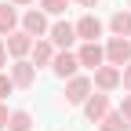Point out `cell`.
Instances as JSON below:
<instances>
[{"label":"cell","instance_id":"9a60e30c","mask_svg":"<svg viewBox=\"0 0 131 131\" xmlns=\"http://www.w3.org/2000/svg\"><path fill=\"white\" fill-rule=\"evenodd\" d=\"M98 127H102V131H127L131 124H127V120L120 117V109H109V113H106V117H102V120H98Z\"/></svg>","mask_w":131,"mask_h":131},{"label":"cell","instance_id":"6da1fadb","mask_svg":"<svg viewBox=\"0 0 131 131\" xmlns=\"http://www.w3.org/2000/svg\"><path fill=\"white\" fill-rule=\"evenodd\" d=\"M91 91H95L91 77H69V80H66V102H69V106H84Z\"/></svg>","mask_w":131,"mask_h":131},{"label":"cell","instance_id":"7402d4cb","mask_svg":"<svg viewBox=\"0 0 131 131\" xmlns=\"http://www.w3.org/2000/svg\"><path fill=\"white\" fill-rule=\"evenodd\" d=\"M7 117H11V113H7V106H4V102H0V131H4V127H7Z\"/></svg>","mask_w":131,"mask_h":131},{"label":"cell","instance_id":"277c9868","mask_svg":"<svg viewBox=\"0 0 131 131\" xmlns=\"http://www.w3.org/2000/svg\"><path fill=\"white\" fill-rule=\"evenodd\" d=\"M51 69H55V77L69 80V77H77V69H80V58H77L73 51H55V58H51Z\"/></svg>","mask_w":131,"mask_h":131},{"label":"cell","instance_id":"d4e9b609","mask_svg":"<svg viewBox=\"0 0 131 131\" xmlns=\"http://www.w3.org/2000/svg\"><path fill=\"white\" fill-rule=\"evenodd\" d=\"M127 11H131V7H127Z\"/></svg>","mask_w":131,"mask_h":131},{"label":"cell","instance_id":"5b68a950","mask_svg":"<svg viewBox=\"0 0 131 131\" xmlns=\"http://www.w3.org/2000/svg\"><path fill=\"white\" fill-rule=\"evenodd\" d=\"M7 77L15 80V88H33V80H37V66H33V62H26V58H15Z\"/></svg>","mask_w":131,"mask_h":131},{"label":"cell","instance_id":"603a6c76","mask_svg":"<svg viewBox=\"0 0 131 131\" xmlns=\"http://www.w3.org/2000/svg\"><path fill=\"white\" fill-rule=\"evenodd\" d=\"M80 7H98V0H77Z\"/></svg>","mask_w":131,"mask_h":131},{"label":"cell","instance_id":"7a4b0ae2","mask_svg":"<svg viewBox=\"0 0 131 131\" xmlns=\"http://www.w3.org/2000/svg\"><path fill=\"white\" fill-rule=\"evenodd\" d=\"M106 62L124 69V66L131 62V40H127V37H113V40L106 44Z\"/></svg>","mask_w":131,"mask_h":131},{"label":"cell","instance_id":"44dd1931","mask_svg":"<svg viewBox=\"0 0 131 131\" xmlns=\"http://www.w3.org/2000/svg\"><path fill=\"white\" fill-rule=\"evenodd\" d=\"M7 66V44H4V37H0V69Z\"/></svg>","mask_w":131,"mask_h":131},{"label":"cell","instance_id":"9c48e42d","mask_svg":"<svg viewBox=\"0 0 131 131\" xmlns=\"http://www.w3.org/2000/svg\"><path fill=\"white\" fill-rule=\"evenodd\" d=\"M109 113V95L106 91H98V95H88V102H84V117L91 120V124H98Z\"/></svg>","mask_w":131,"mask_h":131},{"label":"cell","instance_id":"2e32d148","mask_svg":"<svg viewBox=\"0 0 131 131\" xmlns=\"http://www.w3.org/2000/svg\"><path fill=\"white\" fill-rule=\"evenodd\" d=\"M29 127H33V117H29L26 109H15L11 117H7V131H29Z\"/></svg>","mask_w":131,"mask_h":131},{"label":"cell","instance_id":"7c38bea8","mask_svg":"<svg viewBox=\"0 0 131 131\" xmlns=\"http://www.w3.org/2000/svg\"><path fill=\"white\" fill-rule=\"evenodd\" d=\"M33 66H51V58H55V44L51 40H33Z\"/></svg>","mask_w":131,"mask_h":131},{"label":"cell","instance_id":"8992f818","mask_svg":"<svg viewBox=\"0 0 131 131\" xmlns=\"http://www.w3.org/2000/svg\"><path fill=\"white\" fill-rule=\"evenodd\" d=\"M91 84H95L98 91H113V88H120V66H109V62H106V66H98Z\"/></svg>","mask_w":131,"mask_h":131},{"label":"cell","instance_id":"52a82bcc","mask_svg":"<svg viewBox=\"0 0 131 131\" xmlns=\"http://www.w3.org/2000/svg\"><path fill=\"white\" fill-rule=\"evenodd\" d=\"M77 58H80V66H88V69H98V66H106V47L98 40H91V44H84L77 51Z\"/></svg>","mask_w":131,"mask_h":131},{"label":"cell","instance_id":"e0dca14e","mask_svg":"<svg viewBox=\"0 0 131 131\" xmlns=\"http://www.w3.org/2000/svg\"><path fill=\"white\" fill-rule=\"evenodd\" d=\"M66 7H69V0H40V11L44 15H62Z\"/></svg>","mask_w":131,"mask_h":131},{"label":"cell","instance_id":"30bf717a","mask_svg":"<svg viewBox=\"0 0 131 131\" xmlns=\"http://www.w3.org/2000/svg\"><path fill=\"white\" fill-rule=\"evenodd\" d=\"M22 29L29 33L33 40H40L44 33H47V15H44V11H26V15H22Z\"/></svg>","mask_w":131,"mask_h":131},{"label":"cell","instance_id":"ba28073f","mask_svg":"<svg viewBox=\"0 0 131 131\" xmlns=\"http://www.w3.org/2000/svg\"><path fill=\"white\" fill-rule=\"evenodd\" d=\"M4 44H7V55H11V58H26V55L33 51V37H29L26 29H15Z\"/></svg>","mask_w":131,"mask_h":131},{"label":"cell","instance_id":"ac0fdd59","mask_svg":"<svg viewBox=\"0 0 131 131\" xmlns=\"http://www.w3.org/2000/svg\"><path fill=\"white\" fill-rule=\"evenodd\" d=\"M11 91H15V80H11V77H4V73H0V98H7Z\"/></svg>","mask_w":131,"mask_h":131},{"label":"cell","instance_id":"cb8c5ba5","mask_svg":"<svg viewBox=\"0 0 131 131\" xmlns=\"http://www.w3.org/2000/svg\"><path fill=\"white\" fill-rule=\"evenodd\" d=\"M11 4H33V0H11Z\"/></svg>","mask_w":131,"mask_h":131},{"label":"cell","instance_id":"3957f363","mask_svg":"<svg viewBox=\"0 0 131 131\" xmlns=\"http://www.w3.org/2000/svg\"><path fill=\"white\" fill-rule=\"evenodd\" d=\"M47 37H51V44L58 47V51H69L73 40H77V26L73 22H55L51 29H47Z\"/></svg>","mask_w":131,"mask_h":131},{"label":"cell","instance_id":"4fadbf2b","mask_svg":"<svg viewBox=\"0 0 131 131\" xmlns=\"http://www.w3.org/2000/svg\"><path fill=\"white\" fill-rule=\"evenodd\" d=\"M18 11H15V7H7V4H0V37H11V33L15 29H18Z\"/></svg>","mask_w":131,"mask_h":131},{"label":"cell","instance_id":"8fae6325","mask_svg":"<svg viewBox=\"0 0 131 131\" xmlns=\"http://www.w3.org/2000/svg\"><path fill=\"white\" fill-rule=\"evenodd\" d=\"M98 37H102V22H98L95 15H84V18L77 22V40L91 44V40H98Z\"/></svg>","mask_w":131,"mask_h":131},{"label":"cell","instance_id":"d6986e66","mask_svg":"<svg viewBox=\"0 0 131 131\" xmlns=\"http://www.w3.org/2000/svg\"><path fill=\"white\" fill-rule=\"evenodd\" d=\"M120 84H124V91L131 95V62L124 66V69H120Z\"/></svg>","mask_w":131,"mask_h":131},{"label":"cell","instance_id":"5bb4252c","mask_svg":"<svg viewBox=\"0 0 131 131\" xmlns=\"http://www.w3.org/2000/svg\"><path fill=\"white\" fill-rule=\"evenodd\" d=\"M109 29H113V37H131V11H117L109 18Z\"/></svg>","mask_w":131,"mask_h":131},{"label":"cell","instance_id":"ffe728a7","mask_svg":"<svg viewBox=\"0 0 131 131\" xmlns=\"http://www.w3.org/2000/svg\"><path fill=\"white\" fill-rule=\"evenodd\" d=\"M120 117L131 124V95H124V102H120Z\"/></svg>","mask_w":131,"mask_h":131}]
</instances>
